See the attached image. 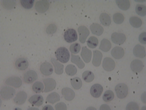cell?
I'll use <instances>...</instances> for the list:
<instances>
[{
  "instance_id": "cell-1",
  "label": "cell",
  "mask_w": 146,
  "mask_h": 110,
  "mask_svg": "<svg viewBox=\"0 0 146 110\" xmlns=\"http://www.w3.org/2000/svg\"><path fill=\"white\" fill-rule=\"evenodd\" d=\"M55 56L57 60L62 63H66L70 59V53L65 47H60L55 51Z\"/></svg>"
},
{
  "instance_id": "cell-2",
  "label": "cell",
  "mask_w": 146,
  "mask_h": 110,
  "mask_svg": "<svg viewBox=\"0 0 146 110\" xmlns=\"http://www.w3.org/2000/svg\"><path fill=\"white\" fill-rule=\"evenodd\" d=\"M115 91L118 98L123 99L128 94V87L123 83H118L115 87Z\"/></svg>"
},
{
  "instance_id": "cell-3",
  "label": "cell",
  "mask_w": 146,
  "mask_h": 110,
  "mask_svg": "<svg viewBox=\"0 0 146 110\" xmlns=\"http://www.w3.org/2000/svg\"><path fill=\"white\" fill-rule=\"evenodd\" d=\"M15 93V89L11 87H3L1 89V97L4 100H8L14 97Z\"/></svg>"
},
{
  "instance_id": "cell-4",
  "label": "cell",
  "mask_w": 146,
  "mask_h": 110,
  "mask_svg": "<svg viewBox=\"0 0 146 110\" xmlns=\"http://www.w3.org/2000/svg\"><path fill=\"white\" fill-rule=\"evenodd\" d=\"M64 38L66 42L68 43H71L78 39V35L76 30L73 28H68L64 32Z\"/></svg>"
},
{
  "instance_id": "cell-5",
  "label": "cell",
  "mask_w": 146,
  "mask_h": 110,
  "mask_svg": "<svg viewBox=\"0 0 146 110\" xmlns=\"http://www.w3.org/2000/svg\"><path fill=\"white\" fill-rule=\"evenodd\" d=\"M49 8V2L46 0H40L36 2L35 9L39 13H43Z\"/></svg>"
},
{
  "instance_id": "cell-6",
  "label": "cell",
  "mask_w": 146,
  "mask_h": 110,
  "mask_svg": "<svg viewBox=\"0 0 146 110\" xmlns=\"http://www.w3.org/2000/svg\"><path fill=\"white\" fill-rule=\"evenodd\" d=\"M38 78V75L35 71L30 70L23 75L24 82L26 83H31Z\"/></svg>"
},
{
  "instance_id": "cell-7",
  "label": "cell",
  "mask_w": 146,
  "mask_h": 110,
  "mask_svg": "<svg viewBox=\"0 0 146 110\" xmlns=\"http://www.w3.org/2000/svg\"><path fill=\"white\" fill-rule=\"evenodd\" d=\"M40 71L44 76H50L53 72V68L50 63L44 62L40 66Z\"/></svg>"
},
{
  "instance_id": "cell-8",
  "label": "cell",
  "mask_w": 146,
  "mask_h": 110,
  "mask_svg": "<svg viewBox=\"0 0 146 110\" xmlns=\"http://www.w3.org/2000/svg\"><path fill=\"white\" fill-rule=\"evenodd\" d=\"M111 39L113 43L116 44H122L126 40V36L123 33L113 32L111 36Z\"/></svg>"
},
{
  "instance_id": "cell-9",
  "label": "cell",
  "mask_w": 146,
  "mask_h": 110,
  "mask_svg": "<svg viewBox=\"0 0 146 110\" xmlns=\"http://www.w3.org/2000/svg\"><path fill=\"white\" fill-rule=\"evenodd\" d=\"M5 83L8 85H10V86H13L18 88L22 85V80L19 77L11 76L6 79Z\"/></svg>"
},
{
  "instance_id": "cell-10",
  "label": "cell",
  "mask_w": 146,
  "mask_h": 110,
  "mask_svg": "<svg viewBox=\"0 0 146 110\" xmlns=\"http://www.w3.org/2000/svg\"><path fill=\"white\" fill-rule=\"evenodd\" d=\"M43 83L44 85V89L43 92H48L55 88L56 83V81L52 78H46L43 80Z\"/></svg>"
},
{
  "instance_id": "cell-11",
  "label": "cell",
  "mask_w": 146,
  "mask_h": 110,
  "mask_svg": "<svg viewBox=\"0 0 146 110\" xmlns=\"http://www.w3.org/2000/svg\"><path fill=\"white\" fill-rule=\"evenodd\" d=\"M102 66L105 70L110 72V71H112L115 68V63L113 59L109 58V57H106L103 60Z\"/></svg>"
},
{
  "instance_id": "cell-12",
  "label": "cell",
  "mask_w": 146,
  "mask_h": 110,
  "mask_svg": "<svg viewBox=\"0 0 146 110\" xmlns=\"http://www.w3.org/2000/svg\"><path fill=\"white\" fill-rule=\"evenodd\" d=\"M78 31L79 35H80L79 40H80L81 43H84L86 42V38L88 37L89 34H90L88 28L85 27V26H80L78 28Z\"/></svg>"
},
{
  "instance_id": "cell-13",
  "label": "cell",
  "mask_w": 146,
  "mask_h": 110,
  "mask_svg": "<svg viewBox=\"0 0 146 110\" xmlns=\"http://www.w3.org/2000/svg\"><path fill=\"white\" fill-rule=\"evenodd\" d=\"M103 92V87L102 85L99 84V83H96L94 84L91 87L90 89V93L95 98H98L100 97Z\"/></svg>"
},
{
  "instance_id": "cell-14",
  "label": "cell",
  "mask_w": 146,
  "mask_h": 110,
  "mask_svg": "<svg viewBox=\"0 0 146 110\" xmlns=\"http://www.w3.org/2000/svg\"><path fill=\"white\" fill-rule=\"evenodd\" d=\"M27 93L23 91H19V92L17 93V95H16L15 97H14L13 101L15 104L22 105L25 102L26 99H27Z\"/></svg>"
},
{
  "instance_id": "cell-15",
  "label": "cell",
  "mask_w": 146,
  "mask_h": 110,
  "mask_svg": "<svg viewBox=\"0 0 146 110\" xmlns=\"http://www.w3.org/2000/svg\"><path fill=\"white\" fill-rule=\"evenodd\" d=\"M15 67L19 70H25L29 66V62L25 58H19L16 60Z\"/></svg>"
},
{
  "instance_id": "cell-16",
  "label": "cell",
  "mask_w": 146,
  "mask_h": 110,
  "mask_svg": "<svg viewBox=\"0 0 146 110\" xmlns=\"http://www.w3.org/2000/svg\"><path fill=\"white\" fill-rule=\"evenodd\" d=\"M130 68L133 72H140L143 68V64L141 60H134L131 62Z\"/></svg>"
},
{
  "instance_id": "cell-17",
  "label": "cell",
  "mask_w": 146,
  "mask_h": 110,
  "mask_svg": "<svg viewBox=\"0 0 146 110\" xmlns=\"http://www.w3.org/2000/svg\"><path fill=\"white\" fill-rule=\"evenodd\" d=\"M62 94L66 101H72L75 97V93L71 88L64 87L62 89Z\"/></svg>"
},
{
  "instance_id": "cell-18",
  "label": "cell",
  "mask_w": 146,
  "mask_h": 110,
  "mask_svg": "<svg viewBox=\"0 0 146 110\" xmlns=\"http://www.w3.org/2000/svg\"><path fill=\"white\" fill-rule=\"evenodd\" d=\"M43 97L40 95H34L29 99V102L33 105H36V106L41 105L43 103Z\"/></svg>"
},
{
  "instance_id": "cell-19",
  "label": "cell",
  "mask_w": 146,
  "mask_h": 110,
  "mask_svg": "<svg viewBox=\"0 0 146 110\" xmlns=\"http://www.w3.org/2000/svg\"><path fill=\"white\" fill-rule=\"evenodd\" d=\"M133 54L134 56L138 57V58H144L145 56V50L144 46L137 44L133 48Z\"/></svg>"
},
{
  "instance_id": "cell-20",
  "label": "cell",
  "mask_w": 146,
  "mask_h": 110,
  "mask_svg": "<svg viewBox=\"0 0 146 110\" xmlns=\"http://www.w3.org/2000/svg\"><path fill=\"white\" fill-rule=\"evenodd\" d=\"M111 54L115 59H120L124 55V50L120 46H115L111 50Z\"/></svg>"
},
{
  "instance_id": "cell-21",
  "label": "cell",
  "mask_w": 146,
  "mask_h": 110,
  "mask_svg": "<svg viewBox=\"0 0 146 110\" xmlns=\"http://www.w3.org/2000/svg\"><path fill=\"white\" fill-rule=\"evenodd\" d=\"M90 28L92 31V34H96L97 36L102 35V34L104 32V28L98 23H93L90 25Z\"/></svg>"
},
{
  "instance_id": "cell-22",
  "label": "cell",
  "mask_w": 146,
  "mask_h": 110,
  "mask_svg": "<svg viewBox=\"0 0 146 110\" xmlns=\"http://www.w3.org/2000/svg\"><path fill=\"white\" fill-rule=\"evenodd\" d=\"M81 56L85 62L88 63L91 60V56H92V52L90 50L87 48L86 46H84L81 52Z\"/></svg>"
},
{
  "instance_id": "cell-23",
  "label": "cell",
  "mask_w": 146,
  "mask_h": 110,
  "mask_svg": "<svg viewBox=\"0 0 146 110\" xmlns=\"http://www.w3.org/2000/svg\"><path fill=\"white\" fill-rule=\"evenodd\" d=\"M102 58V54L99 50H94V57H93L92 64L94 66L98 67L101 64V60Z\"/></svg>"
},
{
  "instance_id": "cell-24",
  "label": "cell",
  "mask_w": 146,
  "mask_h": 110,
  "mask_svg": "<svg viewBox=\"0 0 146 110\" xmlns=\"http://www.w3.org/2000/svg\"><path fill=\"white\" fill-rule=\"evenodd\" d=\"M51 61L52 64L54 67V71H55V73L58 75H60L63 73V68H64V66L62 65L61 63L58 62L57 60H56L55 59L52 58H51Z\"/></svg>"
},
{
  "instance_id": "cell-25",
  "label": "cell",
  "mask_w": 146,
  "mask_h": 110,
  "mask_svg": "<svg viewBox=\"0 0 146 110\" xmlns=\"http://www.w3.org/2000/svg\"><path fill=\"white\" fill-rule=\"evenodd\" d=\"M115 3L119 9L123 11H126L130 7V2L128 0H116Z\"/></svg>"
},
{
  "instance_id": "cell-26",
  "label": "cell",
  "mask_w": 146,
  "mask_h": 110,
  "mask_svg": "<svg viewBox=\"0 0 146 110\" xmlns=\"http://www.w3.org/2000/svg\"><path fill=\"white\" fill-rule=\"evenodd\" d=\"M111 47V44L109 40L104 38L102 40L100 45V50L104 52H108Z\"/></svg>"
},
{
  "instance_id": "cell-27",
  "label": "cell",
  "mask_w": 146,
  "mask_h": 110,
  "mask_svg": "<svg viewBox=\"0 0 146 110\" xmlns=\"http://www.w3.org/2000/svg\"><path fill=\"white\" fill-rule=\"evenodd\" d=\"M46 100L48 103L53 104V103L57 102V101L60 100V95L56 92H52L50 93L49 95H48V96L46 97Z\"/></svg>"
},
{
  "instance_id": "cell-28",
  "label": "cell",
  "mask_w": 146,
  "mask_h": 110,
  "mask_svg": "<svg viewBox=\"0 0 146 110\" xmlns=\"http://www.w3.org/2000/svg\"><path fill=\"white\" fill-rule=\"evenodd\" d=\"M100 21L101 23L104 26H109L111 24V19L108 14L102 13L100 15Z\"/></svg>"
},
{
  "instance_id": "cell-29",
  "label": "cell",
  "mask_w": 146,
  "mask_h": 110,
  "mask_svg": "<svg viewBox=\"0 0 146 110\" xmlns=\"http://www.w3.org/2000/svg\"><path fill=\"white\" fill-rule=\"evenodd\" d=\"M129 23L134 28H139L142 25L143 22L140 18L137 17H131L129 18Z\"/></svg>"
},
{
  "instance_id": "cell-30",
  "label": "cell",
  "mask_w": 146,
  "mask_h": 110,
  "mask_svg": "<svg viewBox=\"0 0 146 110\" xmlns=\"http://www.w3.org/2000/svg\"><path fill=\"white\" fill-rule=\"evenodd\" d=\"M82 78L86 82H91L94 80V74L91 71L86 70L82 74Z\"/></svg>"
},
{
  "instance_id": "cell-31",
  "label": "cell",
  "mask_w": 146,
  "mask_h": 110,
  "mask_svg": "<svg viewBox=\"0 0 146 110\" xmlns=\"http://www.w3.org/2000/svg\"><path fill=\"white\" fill-rule=\"evenodd\" d=\"M71 61L72 63H74L76 64L77 66H78L79 68L82 69L83 68H84L85 65L84 64V62L81 60V58H80L79 56H76V55H73L72 54L71 55Z\"/></svg>"
},
{
  "instance_id": "cell-32",
  "label": "cell",
  "mask_w": 146,
  "mask_h": 110,
  "mask_svg": "<svg viewBox=\"0 0 146 110\" xmlns=\"http://www.w3.org/2000/svg\"><path fill=\"white\" fill-rule=\"evenodd\" d=\"M70 82H71V85L72 87H74L75 89H79L82 85V80H80V78L78 77H74V78H72L70 80Z\"/></svg>"
},
{
  "instance_id": "cell-33",
  "label": "cell",
  "mask_w": 146,
  "mask_h": 110,
  "mask_svg": "<svg viewBox=\"0 0 146 110\" xmlns=\"http://www.w3.org/2000/svg\"><path fill=\"white\" fill-rule=\"evenodd\" d=\"M114 98V93L111 90H107L105 91L104 95H103V100L105 102H110L113 100Z\"/></svg>"
},
{
  "instance_id": "cell-34",
  "label": "cell",
  "mask_w": 146,
  "mask_h": 110,
  "mask_svg": "<svg viewBox=\"0 0 146 110\" xmlns=\"http://www.w3.org/2000/svg\"><path fill=\"white\" fill-rule=\"evenodd\" d=\"M33 91L36 93H41L44 91V85L41 82H36L32 86Z\"/></svg>"
},
{
  "instance_id": "cell-35",
  "label": "cell",
  "mask_w": 146,
  "mask_h": 110,
  "mask_svg": "<svg viewBox=\"0 0 146 110\" xmlns=\"http://www.w3.org/2000/svg\"><path fill=\"white\" fill-rule=\"evenodd\" d=\"M135 11L137 15L141 17H144L146 15V7L145 5H141V4H137L135 7Z\"/></svg>"
},
{
  "instance_id": "cell-36",
  "label": "cell",
  "mask_w": 146,
  "mask_h": 110,
  "mask_svg": "<svg viewBox=\"0 0 146 110\" xmlns=\"http://www.w3.org/2000/svg\"><path fill=\"white\" fill-rule=\"evenodd\" d=\"M87 44L91 48H96L98 44V39L95 36H90L87 40Z\"/></svg>"
},
{
  "instance_id": "cell-37",
  "label": "cell",
  "mask_w": 146,
  "mask_h": 110,
  "mask_svg": "<svg viewBox=\"0 0 146 110\" xmlns=\"http://www.w3.org/2000/svg\"><path fill=\"white\" fill-rule=\"evenodd\" d=\"M65 72L66 74H68V76H74L76 74L77 72V69L76 66H74L72 64H68L67 66L66 67Z\"/></svg>"
},
{
  "instance_id": "cell-38",
  "label": "cell",
  "mask_w": 146,
  "mask_h": 110,
  "mask_svg": "<svg viewBox=\"0 0 146 110\" xmlns=\"http://www.w3.org/2000/svg\"><path fill=\"white\" fill-rule=\"evenodd\" d=\"M20 2H21V5L23 6L25 9H29L33 7L35 1H34V0H21Z\"/></svg>"
},
{
  "instance_id": "cell-39",
  "label": "cell",
  "mask_w": 146,
  "mask_h": 110,
  "mask_svg": "<svg viewBox=\"0 0 146 110\" xmlns=\"http://www.w3.org/2000/svg\"><path fill=\"white\" fill-rule=\"evenodd\" d=\"M113 20L115 23L121 24L124 21V17H123V15L121 13H116L113 16Z\"/></svg>"
},
{
  "instance_id": "cell-40",
  "label": "cell",
  "mask_w": 146,
  "mask_h": 110,
  "mask_svg": "<svg viewBox=\"0 0 146 110\" xmlns=\"http://www.w3.org/2000/svg\"><path fill=\"white\" fill-rule=\"evenodd\" d=\"M56 30H57V27L55 24H50L46 28V32L48 34H52L54 33H55Z\"/></svg>"
},
{
  "instance_id": "cell-41",
  "label": "cell",
  "mask_w": 146,
  "mask_h": 110,
  "mask_svg": "<svg viewBox=\"0 0 146 110\" xmlns=\"http://www.w3.org/2000/svg\"><path fill=\"white\" fill-rule=\"evenodd\" d=\"M2 5L5 9H13L15 5V1H2Z\"/></svg>"
},
{
  "instance_id": "cell-42",
  "label": "cell",
  "mask_w": 146,
  "mask_h": 110,
  "mask_svg": "<svg viewBox=\"0 0 146 110\" xmlns=\"http://www.w3.org/2000/svg\"><path fill=\"white\" fill-rule=\"evenodd\" d=\"M80 45L78 43H73L70 46V50L72 54H77L80 50Z\"/></svg>"
},
{
  "instance_id": "cell-43",
  "label": "cell",
  "mask_w": 146,
  "mask_h": 110,
  "mask_svg": "<svg viewBox=\"0 0 146 110\" xmlns=\"http://www.w3.org/2000/svg\"><path fill=\"white\" fill-rule=\"evenodd\" d=\"M125 109H127V110H138L139 105H137L135 102H130L127 105Z\"/></svg>"
},
{
  "instance_id": "cell-44",
  "label": "cell",
  "mask_w": 146,
  "mask_h": 110,
  "mask_svg": "<svg viewBox=\"0 0 146 110\" xmlns=\"http://www.w3.org/2000/svg\"><path fill=\"white\" fill-rule=\"evenodd\" d=\"M67 107H66V105L64 103L61 102L58 103L55 105V109L56 110H66Z\"/></svg>"
},
{
  "instance_id": "cell-45",
  "label": "cell",
  "mask_w": 146,
  "mask_h": 110,
  "mask_svg": "<svg viewBox=\"0 0 146 110\" xmlns=\"http://www.w3.org/2000/svg\"><path fill=\"white\" fill-rule=\"evenodd\" d=\"M139 40L141 44H146V33L145 32H143L141 33L139 36Z\"/></svg>"
},
{
  "instance_id": "cell-46",
  "label": "cell",
  "mask_w": 146,
  "mask_h": 110,
  "mask_svg": "<svg viewBox=\"0 0 146 110\" xmlns=\"http://www.w3.org/2000/svg\"><path fill=\"white\" fill-rule=\"evenodd\" d=\"M100 110H104V109H108V110H110V107L108 105H106V104H104V105H101Z\"/></svg>"
},
{
  "instance_id": "cell-47",
  "label": "cell",
  "mask_w": 146,
  "mask_h": 110,
  "mask_svg": "<svg viewBox=\"0 0 146 110\" xmlns=\"http://www.w3.org/2000/svg\"><path fill=\"white\" fill-rule=\"evenodd\" d=\"M53 109H54L53 107L48 105H45V106H44L43 108H42V110H53Z\"/></svg>"
}]
</instances>
